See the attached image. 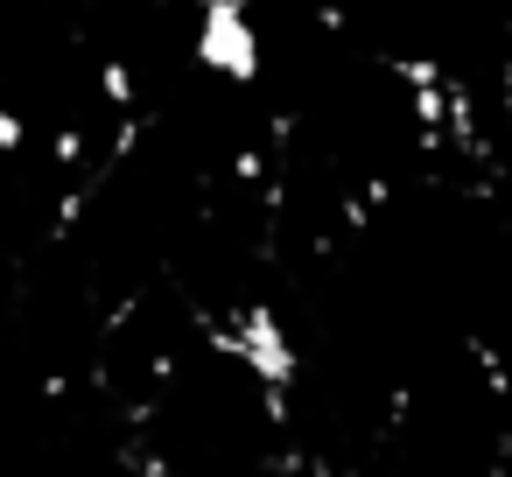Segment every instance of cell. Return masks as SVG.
I'll use <instances>...</instances> for the list:
<instances>
[{"label":"cell","instance_id":"cell-1","mask_svg":"<svg viewBox=\"0 0 512 477\" xmlns=\"http://www.w3.org/2000/svg\"><path fill=\"white\" fill-rule=\"evenodd\" d=\"M211 351L225 358V365H239L246 379H253V393H295V379H302V351H295V337H288V323H281V309L274 302H239V309H225L211 330Z\"/></svg>","mask_w":512,"mask_h":477},{"label":"cell","instance_id":"cell-2","mask_svg":"<svg viewBox=\"0 0 512 477\" xmlns=\"http://www.w3.org/2000/svg\"><path fill=\"white\" fill-rule=\"evenodd\" d=\"M190 64L218 85H260L267 71V43L253 22V0H197L190 8Z\"/></svg>","mask_w":512,"mask_h":477},{"label":"cell","instance_id":"cell-3","mask_svg":"<svg viewBox=\"0 0 512 477\" xmlns=\"http://www.w3.org/2000/svg\"><path fill=\"white\" fill-rule=\"evenodd\" d=\"M29 148V120L15 106H0V155H22Z\"/></svg>","mask_w":512,"mask_h":477}]
</instances>
